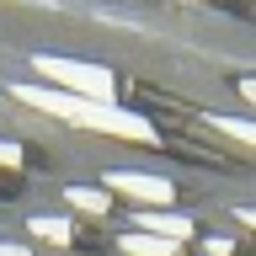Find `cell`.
Instances as JSON below:
<instances>
[{
	"label": "cell",
	"instance_id": "cell-1",
	"mask_svg": "<svg viewBox=\"0 0 256 256\" xmlns=\"http://www.w3.org/2000/svg\"><path fill=\"white\" fill-rule=\"evenodd\" d=\"M38 75L54 80V86H64L70 96H80V102H96V107H112V70H102V64H80V59H54V54H38Z\"/></svg>",
	"mask_w": 256,
	"mask_h": 256
},
{
	"label": "cell",
	"instance_id": "cell-2",
	"mask_svg": "<svg viewBox=\"0 0 256 256\" xmlns=\"http://www.w3.org/2000/svg\"><path fill=\"white\" fill-rule=\"evenodd\" d=\"M80 128H96V134H112V139L155 144V128H150V118H139V112H123V107H96V102H86V112H80Z\"/></svg>",
	"mask_w": 256,
	"mask_h": 256
},
{
	"label": "cell",
	"instance_id": "cell-3",
	"mask_svg": "<svg viewBox=\"0 0 256 256\" xmlns=\"http://www.w3.org/2000/svg\"><path fill=\"white\" fill-rule=\"evenodd\" d=\"M107 192H123L134 203H171V182L144 171H107Z\"/></svg>",
	"mask_w": 256,
	"mask_h": 256
},
{
	"label": "cell",
	"instance_id": "cell-4",
	"mask_svg": "<svg viewBox=\"0 0 256 256\" xmlns=\"http://www.w3.org/2000/svg\"><path fill=\"white\" fill-rule=\"evenodd\" d=\"M16 96L27 102V107L48 112V118H64V123H80V112H86V102L70 91H48V86H16Z\"/></svg>",
	"mask_w": 256,
	"mask_h": 256
},
{
	"label": "cell",
	"instance_id": "cell-5",
	"mask_svg": "<svg viewBox=\"0 0 256 256\" xmlns=\"http://www.w3.org/2000/svg\"><path fill=\"white\" fill-rule=\"evenodd\" d=\"M139 230H144V235H160V240H176V246H182V240L192 235V219H187V214H139Z\"/></svg>",
	"mask_w": 256,
	"mask_h": 256
},
{
	"label": "cell",
	"instance_id": "cell-6",
	"mask_svg": "<svg viewBox=\"0 0 256 256\" xmlns=\"http://www.w3.org/2000/svg\"><path fill=\"white\" fill-rule=\"evenodd\" d=\"M123 251L128 256H176V240H160V235L134 230V235H123Z\"/></svg>",
	"mask_w": 256,
	"mask_h": 256
},
{
	"label": "cell",
	"instance_id": "cell-7",
	"mask_svg": "<svg viewBox=\"0 0 256 256\" xmlns=\"http://www.w3.org/2000/svg\"><path fill=\"white\" fill-rule=\"evenodd\" d=\"M32 235H38V240H48V246H70L75 224H70V219H59V214H38V219H32Z\"/></svg>",
	"mask_w": 256,
	"mask_h": 256
},
{
	"label": "cell",
	"instance_id": "cell-8",
	"mask_svg": "<svg viewBox=\"0 0 256 256\" xmlns=\"http://www.w3.org/2000/svg\"><path fill=\"white\" fill-rule=\"evenodd\" d=\"M64 198H70V208H80V214H107V208H112L107 187H70Z\"/></svg>",
	"mask_w": 256,
	"mask_h": 256
},
{
	"label": "cell",
	"instance_id": "cell-9",
	"mask_svg": "<svg viewBox=\"0 0 256 256\" xmlns=\"http://www.w3.org/2000/svg\"><path fill=\"white\" fill-rule=\"evenodd\" d=\"M214 128H224V134H235V139L256 144V123H246V118H214Z\"/></svg>",
	"mask_w": 256,
	"mask_h": 256
},
{
	"label": "cell",
	"instance_id": "cell-10",
	"mask_svg": "<svg viewBox=\"0 0 256 256\" xmlns=\"http://www.w3.org/2000/svg\"><path fill=\"white\" fill-rule=\"evenodd\" d=\"M0 166H22V144H6V139H0Z\"/></svg>",
	"mask_w": 256,
	"mask_h": 256
},
{
	"label": "cell",
	"instance_id": "cell-11",
	"mask_svg": "<svg viewBox=\"0 0 256 256\" xmlns=\"http://www.w3.org/2000/svg\"><path fill=\"white\" fill-rule=\"evenodd\" d=\"M0 256H27V246H16V240H0Z\"/></svg>",
	"mask_w": 256,
	"mask_h": 256
},
{
	"label": "cell",
	"instance_id": "cell-12",
	"mask_svg": "<svg viewBox=\"0 0 256 256\" xmlns=\"http://www.w3.org/2000/svg\"><path fill=\"white\" fill-rule=\"evenodd\" d=\"M235 214H240V224H251V230H256V208H235Z\"/></svg>",
	"mask_w": 256,
	"mask_h": 256
}]
</instances>
